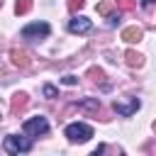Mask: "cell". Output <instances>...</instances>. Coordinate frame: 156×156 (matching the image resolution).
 <instances>
[{
  "label": "cell",
  "instance_id": "9",
  "mask_svg": "<svg viewBox=\"0 0 156 156\" xmlns=\"http://www.w3.org/2000/svg\"><path fill=\"white\" fill-rule=\"evenodd\" d=\"M141 27H127V29H122V39L127 41V44H134V41H139L141 39Z\"/></svg>",
  "mask_w": 156,
  "mask_h": 156
},
{
  "label": "cell",
  "instance_id": "16",
  "mask_svg": "<svg viewBox=\"0 0 156 156\" xmlns=\"http://www.w3.org/2000/svg\"><path fill=\"white\" fill-rule=\"evenodd\" d=\"M88 76H90L93 80H102V78H105V73H102L100 68H90V71H88Z\"/></svg>",
  "mask_w": 156,
  "mask_h": 156
},
{
  "label": "cell",
  "instance_id": "10",
  "mask_svg": "<svg viewBox=\"0 0 156 156\" xmlns=\"http://www.w3.org/2000/svg\"><path fill=\"white\" fill-rule=\"evenodd\" d=\"M124 61H127V66H132V68H139V66H141V54H136L134 49H129V51L124 54Z\"/></svg>",
  "mask_w": 156,
  "mask_h": 156
},
{
  "label": "cell",
  "instance_id": "17",
  "mask_svg": "<svg viewBox=\"0 0 156 156\" xmlns=\"http://www.w3.org/2000/svg\"><path fill=\"white\" fill-rule=\"evenodd\" d=\"M44 95L46 98H56V88L54 85H44Z\"/></svg>",
  "mask_w": 156,
  "mask_h": 156
},
{
  "label": "cell",
  "instance_id": "7",
  "mask_svg": "<svg viewBox=\"0 0 156 156\" xmlns=\"http://www.w3.org/2000/svg\"><path fill=\"white\" fill-rule=\"evenodd\" d=\"M27 105H29V98H27V93H17V95H12L10 110H12V115H17V112H22Z\"/></svg>",
  "mask_w": 156,
  "mask_h": 156
},
{
  "label": "cell",
  "instance_id": "11",
  "mask_svg": "<svg viewBox=\"0 0 156 156\" xmlns=\"http://www.w3.org/2000/svg\"><path fill=\"white\" fill-rule=\"evenodd\" d=\"M112 7H115V5H112V0H102V2H98V7H95V10H98V15L110 17V15H112Z\"/></svg>",
  "mask_w": 156,
  "mask_h": 156
},
{
  "label": "cell",
  "instance_id": "5",
  "mask_svg": "<svg viewBox=\"0 0 156 156\" xmlns=\"http://www.w3.org/2000/svg\"><path fill=\"white\" fill-rule=\"evenodd\" d=\"M90 29H93V22L83 15H76L73 20H68V32H73V34H88Z\"/></svg>",
  "mask_w": 156,
  "mask_h": 156
},
{
  "label": "cell",
  "instance_id": "15",
  "mask_svg": "<svg viewBox=\"0 0 156 156\" xmlns=\"http://www.w3.org/2000/svg\"><path fill=\"white\" fill-rule=\"evenodd\" d=\"M83 5H85V0H68V10L71 12H78Z\"/></svg>",
  "mask_w": 156,
  "mask_h": 156
},
{
  "label": "cell",
  "instance_id": "1",
  "mask_svg": "<svg viewBox=\"0 0 156 156\" xmlns=\"http://www.w3.org/2000/svg\"><path fill=\"white\" fill-rule=\"evenodd\" d=\"M66 136H68V141H88L90 136H93V127H88V124H83V122H73V124H68L66 127Z\"/></svg>",
  "mask_w": 156,
  "mask_h": 156
},
{
  "label": "cell",
  "instance_id": "12",
  "mask_svg": "<svg viewBox=\"0 0 156 156\" xmlns=\"http://www.w3.org/2000/svg\"><path fill=\"white\" fill-rule=\"evenodd\" d=\"M29 10H32V0H17L15 2V12L17 15H27Z\"/></svg>",
  "mask_w": 156,
  "mask_h": 156
},
{
  "label": "cell",
  "instance_id": "18",
  "mask_svg": "<svg viewBox=\"0 0 156 156\" xmlns=\"http://www.w3.org/2000/svg\"><path fill=\"white\" fill-rule=\"evenodd\" d=\"M63 83H66V85H76V83H78V78H76V76H66V78H63Z\"/></svg>",
  "mask_w": 156,
  "mask_h": 156
},
{
  "label": "cell",
  "instance_id": "3",
  "mask_svg": "<svg viewBox=\"0 0 156 156\" xmlns=\"http://www.w3.org/2000/svg\"><path fill=\"white\" fill-rule=\"evenodd\" d=\"M49 32H51V27L46 22H32L22 29V37L24 39H44V37H49Z\"/></svg>",
  "mask_w": 156,
  "mask_h": 156
},
{
  "label": "cell",
  "instance_id": "19",
  "mask_svg": "<svg viewBox=\"0 0 156 156\" xmlns=\"http://www.w3.org/2000/svg\"><path fill=\"white\" fill-rule=\"evenodd\" d=\"M117 22H119V15H112V17H110V24H112V27H115V24H117Z\"/></svg>",
  "mask_w": 156,
  "mask_h": 156
},
{
  "label": "cell",
  "instance_id": "13",
  "mask_svg": "<svg viewBox=\"0 0 156 156\" xmlns=\"http://www.w3.org/2000/svg\"><path fill=\"white\" fill-rule=\"evenodd\" d=\"M78 105H80V107H85V110H95V112L100 110V100H80Z\"/></svg>",
  "mask_w": 156,
  "mask_h": 156
},
{
  "label": "cell",
  "instance_id": "4",
  "mask_svg": "<svg viewBox=\"0 0 156 156\" xmlns=\"http://www.w3.org/2000/svg\"><path fill=\"white\" fill-rule=\"evenodd\" d=\"M46 132H49V122H46V117H32V119L24 122V134H34V136H39V134H46Z\"/></svg>",
  "mask_w": 156,
  "mask_h": 156
},
{
  "label": "cell",
  "instance_id": "21",
  "mask_svg": "<svg viewBox=\"0 0 156 156\" xmlns=\"http://www.w3.org/2000/svg\"><path fill=\"white\" fill-rule=\"evenodd\" d=\"M154 132H156V122H154Z\"/></svg>",
  "mask_w": 156,
  "mask_h": 156
},
{
  "label": "cell",
  "instance_id": "6",
  "mask_svg": "<svg viewBox=\"0 0 156 156\" xmlns=\"http://www.w3.org/2000/svg\"><path fill=\"white\" fill-rule=\"evenodd\" d=\"M112 107H115V112H117V115H122V117H129V115H134V112L141 107V102H139L136 98H132L129 102H117V100H115V105H112Z\"/></svg>",
  "mask_w": 156,
  "mask_h": 156
},
{
  "label": "cell",
  "instance_id": "8",
  "mask_svg": "<svg viewBox=\"0 0 156 156\" xmlns=\"http://www.w3.org/2000/svg\"><path fill=\"white\" fill-rule=\"evenodd\" d=\"M10 58H12V63L20 66V68H27V66H29V56H27V51H22V49H12V51H10Z\"/></svg>",
  "mask_w": 156,
  "mask_h": 156
},
{
  "label": "cell",
  "instance_id": "20",
  "mask_svg": "<svg viewBox=\"0 0 156 156\" xmlns=\"http://www.w3.org/2000/svg\"><path fill=\"white\" fill-rule=\"evenodd\" d=\"M141 5H144V7H151V5H154V0H141Z\"/></svg>",
  "mask_w": 156,
  "mask_h": 156
},
{
  "label": "cell",
  "instance_id": "14",
  "mask_svg": "<svg viewBox=\"0 0 156 156\" xmlns=\"http://www.w3.org/2000/svg\"><path fill=\"white\" fill-rule=\"evenodd\" d=\"M115 5L119 7V10H124V12H129V10H134V0H115Z\"/></svg>",
  "mask_w": 156,
  "mask_h": 156
},
{
  "label": "cell",
  "instance_id": "2",
  "mask_svg": "<svg viewBox=\"0 0 156 156\" xmlns=\"http://www.w3.org/2000/svg\"><path fill=\"white\" fill-rule=\"evenodd\" d=\"M5 151L7 154H24V151H29L32 149V141L27 139V136H20V134H10V136H5Z\"/></svg>",
  "mask_w": 156,
  "mask_h": 156
}]
</instances>
